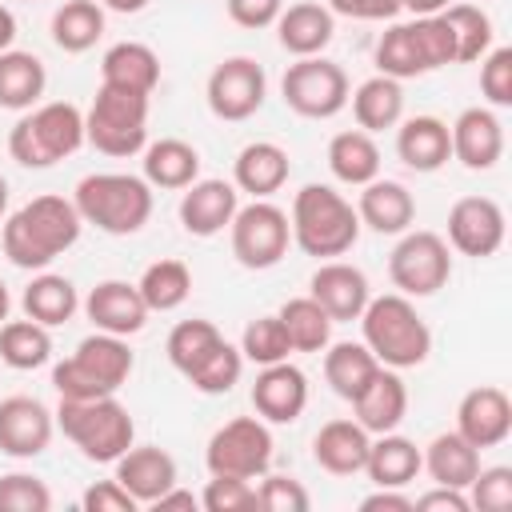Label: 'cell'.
I'll list each match as a JSON object with an SVG mask.
<instances>
[{
    "label": "cell",
    "instance_id": "cell-16",
    "mask_svg": "<svg viewBox=\"0 0 512 512\" xmlns=\"http://www.w3.org/2000/svg\"><path fill=\"white\" fill-rule=\"evenodd\" d=\"M456 432L472 444V448H496L512 436V400L504 388L496 384H480L472 392H464L460 408H456Z\"/></svg>",
    "mask_w": 512,
    "mask_h": 512
},
{
    "label": "cell",
    "instance_id": "cell-10",
    "mask_svg": "<svg viewBox=\"0 0 512 512\" xmlns=\"http://www.w3.org/2000/svg\"><path fill=\"white\" fill-rule=\"evenodd\" d=\"M228 236H232V256L236 264L252 268V272H264V268H276L292 244V224H288V212L268 204V200H252L244 208H236L232 224H228Z\"/></svg>",
    "mask_w": 512,
    "mask_h": 512
},
{
    "label": "cell",
    "instance_id": "cell-7",
    "mask_svg": "<svg viewBox=\"0 0 512 512\" xmlns=\"http://www.w3.org/2000/svg\"><path fill=\"white\" fill-rule=\"evenodd\" d=\"M84 144V112L68 100L24 112L8 132V152L20 168H52Z\"/></svg>",
    "mask_w": 512,
    "mask_h": 512
},
{
    "label": "cell",
    "instance_id": "cell-43",
    "mask_svg": "<svg viewBox=\"0 0 512 512\" xmlns=\"http://www.w3.org/2000/svg\"><path fill=\"white\" fill-rule=\"evenodd\" d=\"M440 16L456 36V64H472L492 48V20L476 4H448Z\"/></svg>",
    "mask_w": 512,
    "mask_h": 512
},
{
    "label": "cell",
    "instance_id": "cell-62",
    "mask_svg": "<svg viewBox=\"0 0 512 512\" xmlns=\"http://www.w3.org/2000/svg\"><path fill=\"white\" fill-rule=\"evenodd\" d=\"M8 308H12V296H8V284L0 280V324L8 320Z\"/></svg>",
    "mask_w": 512,
    "mask_h": 512
},
{
    "label": "cell",
    "instance_id": "cell-40",
    "mask_svg": "<svg viewBox=\"0 0 512 512\" xmlns=\"http://www.w3.org/2000/svg\"><path fill=\"white\" fill-rule=\"evenodd\" d=\"M52 356V336L44 324L36 320H4L0 324V360L16 372H32L40 364H48Z\"/></svg>",
    "mask_w": 512,
    "mask_h": 512
},
{
    "label": "cell",
    "instance_id": "cell-14",
    "mask_svg": "<svg viewBox=\"0 0 512 512\" xmlns=\"http://www.w3.org/2000/svg\"><path fill=\"white\" fill-rule=\"evenodd\" d=\"M448 244L472 260L496 256L504 244V208L492 196H460L448 208Z\"/></svg>",
    "mask_w": 512,
    "mask_h": 512
},
{
    "label": "cell",
    "instance_id": "cell-2",
    "mask_svg": "<svg viewBox=\"0 0 512 512\" xmlns=\"http://www.w3.org/2000/svg\"><path fill=\"white\" fill-rule=\"evenodd\" d=\"M360 332H364L368 352L384 368H396V372L424 364L432 352V332H428L424 316L416 312L412 296H404V292L368 296V304L360 312Z\"/></svg>",
    "mask_w": 512,
    "mask_h": 512
},
{
    "label": "cell",
    "instance_id": "cell-9",
    "mask_svg": "<svg viewBox=\"0 0 512 512\" xmlns=\"http://www.w3.org/2000/svg\"><path fill=\"white\" fill-rule=\"evenodd\" d=\"M348 72L324 56H300L280 80L284 104L304 120H332L348 108Z\"/></svg>",
    "mask_w": 512,
    "mask_h": 512
},
{
    "label": "cell",
    "instance_id": "cell-19",
    "mask_svg": "<svg viewBox=\"0 0 512 512\" xmlns=\"http://www.w3.org/2000/svg\"><path fill=\"white\" fill-rule=\"evenodd\" d=\"M236 208H240L236 184H228V180H192L180 196V224H184L188 236L208 240V236H216L232 224Z\"/></svg>",
    "mask_w": 512,
    "mask_h": 512
},
{
    "label": "cell",
    "instance_id": "cell-29",
    "mask_svg": "<svg viewBox=\"0 0 512 512\" xmlns=\"http://www.w3.org/2000/svg\"><path fill=\"white\" fill-rule=\"evenodd\" d=\"M100 84L152 96L160 84V56L140 40H120L100 60Z\"/></svg>",
    "mask_w": 512,
    "mask_h": 512
},
{
    "label": "cell",
    "instance_id": "cell-28",
    "mask_svg": "<svg viewBox=\"0 0 512 512\" xmlns=\"http://www.w3.org/2000/svg\"><path fill=\"white\" fill-rule=\"evenodd\" d=\"M372 436L356 420H328L312 440V460L332 476H356L364 472Z\"/></svg>",
    "mask_w": 512,
    "mask_h": 512
},
{
    "label": "cell",
    "instance_id": "cell-25",
    "mask_svg": "<svg viewBox=\"0 0 512 512\" xmlns=\"http://www.w3.org/2000/svg\"><path fill=\"white\" fill-rule=\"evenodd\" d=\"M116 480L136 496V504H156L176 484V460L164 448H128L112 460Z\"/></svg>",
    "mask_w": 512,
    "mask_h": 512
},
{
    "label": "cell",
    "instance_id": "cell-18",
    "mask_svg": "<svg viewBox=\"0 0 512 512\" xmlns=\"http://www.w3.org/2000/svg\"><path fill=\"white\" fill-rule=\"evenodd\" d=\"M452 160H460L468 172H488L504 156V124L492 108H464L452 124Z\"/></svg>",
    "mask_w": 512,
    "mask_h": 512
},
{
    "label": "cell",
    "instance_id": "cell-59",
    "mask_svg": "<svg viewBox=\"0 0 512 512\" xmlns=\"http://www.w3.org/2000/svg\"><path fill=\"white\" fill-rule=\"evenodd\" d=\"M452 0H400V8H408V12H416V16H436V12H444Z\"/></svg>",
    "mask_w": 512,
    "mask_h": 512
},
{
    "label": "cell",
    "instance_id": "cell-61",
    "mask_svg": "<svg viewBox=\"0 0 512 512\" xmlns=\"http://www.w3.org/2000/svg\"><path fill=\"white\" fill-rule=\"evenodd\" d=\"M104 8H112V12H140L148 0H100Z\"/></svg>",
    "mask_w": 512,
    "mask_h": 512
},
{
    "label": "cell",
    "instance_id": "cell-17",
    "mask_svg": "<svg viewBox=\"0 0 512 512\" xmlns=\"http://www.w3.org/2000/svg\"><path fill=\"white\" fill-rule=\"evenodd\" d=\"M252 408L264 424H292L300 420V412L308 408V376L280 360V364H264L256 384H252Z\"/></svg>",
    "mask_w": 512,
    "mask_h": 512
},
{
    "label": "cell",
    "instance_id": "cell-57",
    "mask_svg": "<svg viewBox=\"0 0 512 512\" xmlns=\"http://www.w3.org/2000/svg\"><path fill=\"white\" fill-rule=\"evenodd\" d=\"M360 512H416L412 496H404L400 488H376L360 500Z\"/></svg>",
    "mask_w": 512,
    "mask_h": 512
},
{
    "label": "cell",
    "instance_id": "cell-44",
    "mask_svg": "<svg viewBox=\"0 0 512 512\" xmlns=\"http://www.w3.org/2000/svg\"><path fill=\"white\" fill-rule=\"evenodd\" d=\"M224 336H220V328L212 324V320H180L172 332H168V344H164V352H168V360H172V368L180 372V376H188L196 364H200V356L212 348V344H220Z\"/></svg>",
    "mask_w": 512,
    "mask_h": 512
},
{
    "label": "cell",
    "instance_id": "cell-23",
    "mask_svg": "<svg viewBox=\"0 0 512 512\" xmlns=\"http://www.w3.org/2000/svg\"><path fill=\"white\" fill-rule=\"evenodd\" d=\"M332 32H336V20L324 4L316 0H300V4H288L280 8L276 16V36H280V48L292 52L296 60L300 56H320L328 44H332Z\"/></svg>",
    "mask_w": 512,
    "mask_h": 512
},
{
    "label": "cell",
    "instance_id": "cell-8",
    "mask_svg": "<svg viewBox=\"0 0 512 512\" xmlns=\"http://www.w3.org/2000/svg\"><path fill=\"white\" fill-rule=\"evenodd\" d=\"M84 140L104 156H136L148 144V96L100 84L92 108L84 112Z\"/></svg>",
    "mask_w": 512,
    "mask_h": 512
},
{
    "label": "cell",
    "instance_id": "cell-3",
    "mask_svg": "<svg viewBox=\"0 0 512 512\" xmlns=\"http://www.w3.org/2000/svg\"><path fill=\"white\" fill-rule=\"evenodd\" d=\"M288 224H292L296 248L316 260L344 256L360 240V216H356L352 200H344L328 184H304L292 200Z\"/></svg>",
    "mask_w": 512,
    "mask_h": 512
},
{
    "label": "cell",
    "instance_id": "cell-47",
    "mask_svg": "<svg viewBox=\"0 0 512 512\" xmlns=\"http://www.w3.org/2000/svg\"><path fill=\"white\" fill-rule=\"evenodd\" d=\"M240 352H244V360L260 364V368L288 360L292 356V344H288V336L280 328V316H256L244 328V336H240Z\"/></svg>",
    "mask_w": 512,
    "mask_h": 512
},
{
    "label": "cell",
    "instance_id": "cell-56",
    "mask_svg": "<svg viewBox=\"0 0 512 512\" xmlns=\"http://www.w3.org/2000/svg\"><path fill=\"white\" fill-rule=\"evenodd\" d=\"M412 508H416V512H468V496H464L460 488L436 484V488H428L424 496H416Z\"/></svg>",
    "mask_w": 512,
    "mask_h": 512
},
{
    "label": "cell",
    "instance_id": "cell-46",
    "mask_svg": "<svg viewBox=\"0 0 512 512\" xmlns=\"http://www.w3.org/2000/svg\"><path fill=\"white\" fill-rule=\"evenodd\" d=\"M376 68H380V76H392V80L424 76V64L416 56L408 24H388V32H380V40H376Z\"/></svg>",
    "mask_w": 512,
    "mask_h": 512
},
{
    "label": "cell",
    "instance_id": "cell-1",
    "mask_svg": "<svg viewBox=\"0 0 512 512\" xmlns=\"http://www.w3.org/2000/svg\"><path fill=\"white\" fill-rule=\"evenodd\" d=\"M80 212L72 200L64 196H36L28 200L24 208H16L4 228H0V244H4V256L16 264V268H48L60 252H68L76 240H80Z\"/></svg>",
    "mask_w": 512,
    "mask_h": 512
},
{
    "label": "cell",
    "instance_id": "cell-41",
    "mask_svg": "<svg viewBox=\"0 0 512 512\" xmlns=\"http://www.w3.org/2000/svg\"><path fill=\"white\" fill-rule=\"evenodd\" d=\"M136 288H140L148 312H176L192 292V272L184 260H156L144 268Z\"/></svg>",
    "mask_w": 512,
    "mask_h": 512
},
{
    "label": "cell",
    "instance_id": "cell-36",
    "mask_svg": "<svg viewBox=\"0 0 512 512\" xmlns=\"http://www.w3.org/2000/svg\"><path fill=\"white\" fill-rule=\"evenodd\" d=\"M44 84H48V72L40 56L20 52V48L0 52V108L28 112L44 96Z\"/></svg>",
    "mask_w": 512,
    "mask_h": 512
},
{
    "label": "cell",
    "instance_id": "cell-33",
    "mask_svg": "<svg viewBox=\"0 0 512 512\" xmlns=\"http://www.w3.org/2000/svg\"><path fill=\"white\" fill-rule=\"evenodd\" d=\"M352 100V116L360 124V132H384V128H396L400 116H404V88L400 80L392 76H368L356 92H348Z\"/></svg>",
    "mask_w": 512,
    "mask_h": 512
},
{
    "label": "cell",
    "instance_id": "cell-54",
    "mask_svg": "<svg viewBox=\"0 0 512 512\" xmlns=\"http://www.w3.org/2000/svg\"><path fill=\"white\" fill-rule=\"evenodd\" d=\"M224 8L232 16V24H240V28H268V24H276L284 0H224Z\"/></svg>",
    "mask_w": 512,
    "mask_h": 512
},
{
    "label": "cell",
    "instance_id": "cell-21",
    "mask_svg": "<svg viewBox=\"0 0 512 512\" xmlns=\"http://www.w3.org/2000/svg\"><path fill=\"white\" fill-rule=\"evenodd\" d=\"M84 312L96 324V332H112V336H136L148 320V304H144L140 288L128 280H100L88 292Z\"/></svg>",
    "mask_w": 512,
    "mask_h": 512
},
{
    "label": "cell",
    "instance_id": "cell-30",
    "mask_svg": "<svg viewBox=\"0 0 512 512\" xmlns=\"http://www.w3.org/2000/svg\"><path fill=\"white\" fill-rule=\"evenodd\" d=\"M424 468V456L420 448L408 440V436H396V432H380L372 444H368V460H364V472L376 488H408Z\"/></svg>",
    "mask_w": 512,
    "mask_h": 512
},
{
    "label": "cell",
    "instance_id": "cell-53",
    "mask_svg": "<svg viewBox=\"0 0 512 512\" xmlns=\"http://www.w3.org/2000/svg\"><path fill=\"white\" fill-rule=\"evenodd\" d=\"M80 508L84 512H136L140 504L120 480H100L80 496Z\"/></svg>",
    "mask_w": 512,
    "mask_h": 512
},
{
    "label": "cell",
    "instance_id": "cell-51",
    "mask_svg": "<svg viewBox=\"0 0 512 512\" xmlns=\"http://www.w3.org/2000/svg\"><path fill=\"white\" fill-rule=\"evenodd\" d=\"M200 508H208V512H252L256 508V488H252V480H240V476H212L208 488L200 492Z\"/></svg>",
    "mask_w": 512,
    "mask_h": 512
},
{
    "label": "cell",
    "instance_id": "cell-35",
    "mask_svg": "<svg viewBox=\"0 0 512 512\" xmlns=\"http://www.w3.org/2000/svg\"><path fill=\"white\" fill-rule=\"evenodd\" d=\"M424 456V468L432 476V484H444V488H468L472 476L480 472V448H472L460 432H440Z\"/></svg>",
    "mask_w": 512,
    "mask_h": 512
},
{
    "label": "cell",
    "instance_id": "cell-11",
    "mask_svg": "<svg viewBox=\"0 0 512 512\" xmlns=\"http://www.w3.org/2000/svg\"><path fill=\"white\" fill-rule=\"evenodd\" d=\"M204 464L212 476H240L260 480L272 464V432L260 416H236L212 432L204 448Z\"/></svg>",
    "mask_w": 512,
    "mask_h": 512
},
{
    "label": "cell",
    "instance_id": "cell-12",
    "mask_svg": "<svg viewBox=\"0 0 512 512\" xmlns=\"http://www.w3.org/2000/svg\"><path fill=\"white\" fill-rule=\"evenodd\" d=\"M388 276L404 296H432L452 276L448 240L436 232H400V244L388 256Z\"/></svg>",
    "mask_w": 512,
    "mask_h": 512
},
{
    "label": "cell",
    "instance_id": "cell-60",
    "mask_svg": "<svg viewBox=\"0 0 512 512\" xmlns=\"http://www.w3.org/2000/svg\"><path fill=\"white\" fill-rule=\"evenodd\" d=\"M12 40H16V16L0 4V52H8V48H12Z\"/></svg>",
    "mask_w": 512,
    "mask_h": 512
},
{
    "label": "cell",
    "instance_id": "cell-58",
    "mask_svg": "<svg viewBox=\"0 0 512 512\" xmlns=\"http://www.w3.org/2000/svg\"><path fill=\"white\" fill-rule=\"evenodd\" d=\"M152 508H160V512H168V508L196 512V508H200V496H192V492H184V488H176V484H172V488H168V492H164V496H160Z\"/></svg>",
    "mask_w": 512,
    "mask_h": 512
},
{
    "label": "cell",
    "instance_id": "cell-52",
    "mask_svg": "<svg viewBox=\"0 0 512 512\" xmlns=\"http://www.w3.org/2000/svg\"><path fill=\"white\" fill-rule=\"evenodd\" d=\"M308 492L300 480L292 476H260V488H256V508L264 512H308Z\"/></svg>",
    "mask_w": 512,
    "mask_h": 512
},
{
    "label": "cell",
    "instance_id": "cell-48",
    "mask_svg": "<svg viewBox=\"0 0 512 512\" xmlns=\"http://www.w3.org/2000/svg\"><path fill=\"white\" fill-rule=\"evenodd\" d=\"M52 492L32 472H8L0 476V512H48Z\"/></svg>",
    "mask_w": 512,
    "mask_h": 512
},
{
    "label": "cell",
    "instance_id": "cell-20",
    "mask_svg": "<svg viewBox=\"0 0 512 512\" xmlns=\"http://www.w3.org/2000/svg\"><path fill=\"white\" fill-rule=\"evenodd\" d=\"M308 296L332 316V324H340V320H360V312H364L372 292H368V276L356 264L328 260V264H320L312 272Z\"/></svg>",
    "mask_w": 512,
    "mask_h": 512
},
{
    "label": "cell",
    "instance_id": "cell-39",
    "mask_svg": "<svg viewBox=\"0 0 512 512\" xmlns=\"http://www.w3.org/2000/svg\"><path fill=\"white\" fill-rule=\"evenodd\" d=\"M104 36V8L96 0H64L52 12V40L64 52H88Z\"/></svg>",
    "mask_w": 512,
    "mask_h": 512
},
{
    "label": "cell",
    "instance_id": "cell-63",
    "mask_svg": "<svg viewBox=\"0 0 512 512\" xmlns=\"http://www.w3.org/2000/svg\"><path fill=\"white\" fill-rule=\"evenodd\" d=\"M4 212H8V180L0 176V220H4Z\"/></svg>",
    "mask_w": 512,
    "mask_h": 512
},
{
    "label": "cell",
    "instance_id": "cell-6",
    "mask_svg": "<svg viewBox=\"0 0 512 512\" xmlns=\"http://www.w3.org/2000/svg\"><path fill=\"white\" fill-rule=\"evenodd\" d=\"M56 428L80 448L84 460L92 464H112L132 448L136 424L128 408L112 396H92V400H60L56 408Z\"/></svg>",
    "mask_w": 512,
    "mask_h": 512
},
{
    "label": "cell",
    "instance_id": "cell-26",
    "mask_svg": "<svg viewBox=\"0 0 512 512\" xmlns=\"http://www.w3.org/2000/svg\"><path fill=\"white\" fill-rule=\"evenodd\" d=\"M356 216H360V224H368L380 236H400V232H408V224L416 216V200L400 180L376 176L364 184V192L356 200Z\"/></svg>",
    "mask_w": 512,
    "mask_h": 512
},
{
    "label": "cell",
    "instance_id": "cell-50",
    "mask_svg": "<svg viewBox=\"0 0 512 512\" xmlns=\"http://www.w3.org/2000/svg\"><path fill=\"white\" fill-rule=\"evenodd\" d=\"M480 92L492 108L512 104V48H488L480 56Z\"/></svg>",
    "mask_w": 512,
    "mask_h": 512
},
{
    "label": "cell",
    "instance_id": "cell-4",
    "mask_svg": "<svg viewBox=\"0 0 512 512\" xmlns=\"http://www.w3.org/2000/svg\"><path fill=\"white\" fill-rule=\"evenodd\" d=\"M72 204L84 224H96L108 236H132L152 216V184L128 172H92L76 184Z\"/></svg>",
    "mask_w": 512,
    "mask_h": 512
},
{
    "label": "cell",
    "instance_id": "cell-31",
    "mask_svg": "<svg viewBox=\"0 0 512 512\" xmlns=\"http://www.w3.org/2000/svg\"><path fill=\"white\" fill-rule=\"evenodd\" d=\"M380 372V360L368 352V344L360 340H340V344H328L324 348V380H328V388L340 396V400H356L364 388H368V380Z\"/></svg>",
    "mask_w": 512,
    "mask_h": 512
},
{
    "label": "cell",
    "instance_id": "cell-27",
    "mask_svg": "<svg viewBox=\"0 0 512 512\" xmlns=\"http://www.w3.org/2000/svg\"><path fill=\"white\" fill-rule=\"evenodd\" d=\"M396 156L412 172H436L452 160V136L440 116H412L396 132Z\"/></svg>",
    "mask_w": 512,
    "mask_h": 512
},
{
    "label": "cell",
    "instance_id": "cell-37",
    "mask_svg": "<svg viewBox=\"0 0 512 512\" xmlns=\"http://www.w3.org/2000/svg\"><path fill=\"white\" fill-rule=\"evenodd\" d=\"M20 304H24V316H28V320H36V324H44V328H60V324H68V320L76 316L80 296H76V284H72L68 276L40 272V276L24 288Z\"/></svg>",
    "mask_w": 512,
    "mask_h": 512
},
{
    "label": "cell",
    "instance_id": "cell-32",
    "mask_svg": "<svg viewBox=\"0 0 512 512\" xmlns=\"http://www.w3.org/2000/svg\"><path fill=\"white\" fill-rule=\"evenodd\" d=\"M144 180L152 188H188L192 180H200V152L188 140L164 136L156 144H144Z\"/></svg>",
    "mask_w": 512,
    "mask_h": 512
},
{
    "label": "cell",
    "instance_id": "cell-34",
    "mask_svg": "<svg viewBox=\"0 0 512 512\" xmlns=\"http://www.w3.org/2000/svg\"><path fill=\"white\" fill-rule=\"evenodd\" d=\"M328 168L340 184H352V188H364L368 180L380 176V148L372 140V132H336L328 140Z\"/></svg>",
    "mask_w": 512,
    "mask_h": 512
},
{
    "label": "cell",
    "instance_id": "cell-45",
    "mask_svg": "<svg viewBox=\"0 0 512 512\" xmlns=\"http://www.w3.org/2000/svg\"><path fill=\"white\" fill-rule=\"evenodd\" d=\"M408 36L416 44V56L424 64V72H436L444 64H456V36L448 28V20L436 12V16H416L408 24Z\"/></svg>",
    "mask_w": 512,
    "mask_h": 512
},
{
    "label": "cell",
    "instance_id": "cell-22",
    "mask_svg": "<svg viewBox=\"0 0 512 512\" xmlns=\"http://www.w3.org/2000/svg\"><path fill=\"white\" fill-rule=\"evenodd\" d=\"M352 412H356V424H360L368 436L396 432L400 420L408 416V388H404L400 372L380 364V372L368 380V388L352 400Z\"/></svg>",
    "mask_w": 512,
    "mask_h": 512
},
{
    "label": "cell",
    "instance_id": "cell-49",
    "mask_svg": "<svg viewBox=\"0 0 512 512\" xmlns=\"http://www.w3.org/2000/svg\"><path fill=\"white\" fill-rule=\"evenodd\" d=\"M464 492H472L468 508H476V512H508L512 508V468H504V464L480 468Z\"/></svg>",
    "mask_w": 512,
    "mask_h": 512
},
{
    "label": "cell",
    "instance_id": "cell-5",
    "mask_svg": "<svg viewBox=\"0 0 512 512\" xmlns=\"http://www.w3.org/2000/svg\"><path fill=\"white\" fill-rule=\"evenodd\" d=\"M132 348L128 336L112 332H92L76 344V352L52 368V388L60 400H92V396H112L128 384L132 376Z\"/></svg>",
    "mask_w": 512,
    "mask_h": 512
},
{
    "label": "cell",
    "instance_id": "cell-42",
    "mask_svg": "<svg viewBox=\"0 0 512 512\" xmlns=\"http://www.w3.org/2000/svg\"><path fill=\"white\" fill-rule=\"evenodd\" d=\"M240 372H244V352H240L236 344L220 340V344H212V348L200 356V364L188 372V384H192L196 392H204V396H224V392H232V388L240 384Z\"/></svg>",
    "mask_w": 512,
    "mask_h": 512
},
{
    "label": "cell",
    "instance_id": "cell-55",
    "mask_svg": "<svg viewBox=\"0 0 512 512\" xmlns=\"http://www.w3.org/2000/svg\"><path fill=\"white\" fill-rule=\"evenodd\" d=\"M324 8L332 16H348V20H396L404 12L400 0H328Z\"/></svg>",
    "mask_w": 512,
    "mask_h": 512
},
{
    "label": "cell",
    "instance_id": "cell-38",
    "mask_svg": "<svg viewBox=\"0 0 512 512\" xmlns=\"http://www.w3.org/2000/svg\"><path fill=\"white\" fill-rule=\"evenodd\" d=\"M276 316H280V328H284L292 352H324L332 344V316L312 296L284 300V308Z\"/></svg>",
    "mask_w": 512,
    "mask_h": 512
},
{
    "label": "cell",
    "instance_id": "cell-24",
    "mask_svg": "<svg viewBox=\"0 0 512 512\" xmlns=\"http://www.w3.org/2000/svg\"><path fill=\"white\" fill-rule=\"evenodd\" d=\"M288 172H292V164H288V152L280 144L252 140V144L240 148V156L232 164V184H236V192L268 200L272 192H280L288 184Z\"/></svg>",
    "mask_w": 512,
    "mask_h": 512
},
{
    "label": "cell",
    "instance_id": "cell-13",
    "mask_svg": "<svg viewBox=\"0 0 512 512\" xmlns=\"http://www.w3.org/2000/svg\"><path fill=\"white\" fill-rule=\"evenodd\" d=\"M264 92H268V76L248 56H228L224 64H216L212 76H208V88H204L212 116L228 120V124H240V120L256 116L260 104H264Z\"/></svg>",
    "mask_w": 512,
    "mask_h": 512
},
{
    "label": "cell",
    "instance_id": "cell-15",
    "mask_svg": "<svg viewBox=\"0 0 512 512\" xmlns=\"http://www.w3.org/2000/svg\"><path fill=\"white\" fill-rule=\"evenodd\" d=\"M56 432V416L36 396H4L0 400V452L12 460H32L48 452Z\"/></svg>",
    "mask_w": 512,
    "mask_h": 512
}]
</instances>
